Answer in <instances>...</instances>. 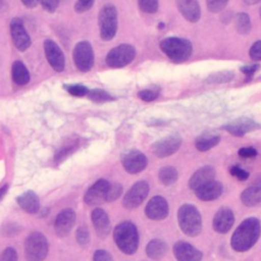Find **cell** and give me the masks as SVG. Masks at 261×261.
<instances>
[{"label": "cell", "mask_w": 261, "mask_h": 261, "mask_svg": "<svg viewBox=\"0 0 261 261\" xmlns=\"http://www.w3.org/2000/svg\"><path fill=\"white\" fill-rule=\"evenodd\" d=\"M76 242L82 247H87L90 242V232L87 226H80L75 232Z\"/></svg>", "instance_id": "d590c367"}, {"label": "cell", "mask_w": 261, "mask_h": 261, "mask_svg": "<svg viewBox=\"0 0 261 261\" xmlns=\"http://www.w3.org/2000/svg\"><path fill=\"white\" fill-rule=\"evenodd\" d=\"M43 46L46 58L51 67L56 71H62L65 66V58L60 47L50 39H46Z\"/></svg>", "instance_id": "9a60e30c"}, {"label": "cell", "mask_w": 261, "mask_h": 261, "mask_svg": "<svg viewBox=\"0 0 261 261\" xmlns=\"http://www.w3.org/2000/svg\"><path fill=\"white\" fill-rule=\"evenodd\" d=\"M66 92H68L70 95L75 97H83L88 95L89 89L83 85L80 84H70V85H64L63 86Z\"/></svg>", "instance_id": "836d02e7"}, {"label": "cell", "mask_w": 261, "mask_h": 261, "mask_svg": "<svg viewBox=\"0 0 261 261\" xmlns=\"http://www.w3.org/2000/svg\"><path fill=\"white\" fill-rule=\"evenodd\" d=\"M149 193V185L145 180L137 181L126 192L123 197L122 204L126 209H134L139 207L146 199Z\"/></svg>", "instance_id": "9c48e42d"}, {"label": "cell", "mask_w": 261, "mask_h": 261, "mask_svg": "<svg viewBox=\"0 0 261 261\" xmlns=\"http://www.w3.org/2000/svg\"><path fill=\"white\" fill-rule=\"evenodd\" d=\"M259 15H260V17H261V7H260V9H259Z\"/></svg>", "instance_id": "db71d44e"}, {"label": "cell", "mask_w": 261, "mask_h": 261, "mask_svg": "<svg viewBox=\"0 0 261 261\" xmlns=\"http://www.w3.org/2000/svg\"><path fill=\"white\" fill-rule=\"evenodd\" d=\"M59 1H60V0H38V2H40V4L42 5V7H43L46 11H48V12H50V13L54 12V11L57 9L58 4H59Z\"/></svg>", "instance_id": "bcb514c9"}, {"label": "cell", "mask_w": 261, "mask_h": 261, "mask_svg": "<svg viewBox=\"0 0 261 261\" xmlns=\"http://www.w3.org/2000/svg\"><path fill=\"white\" fill-rule=\"evenodd\" d=\"M234 28L240 35H248L252 30L250 16L245 12H239L234 15Z\"/></svg>", "instance_id": "f1b7e54d"}, {"label": "cell", "mask_w": 261, "mask_h": 261, "mask_svg": "<svg viewBox=\"0 0 261 261\" xmlns=\"http://www.w3.org/2000/svg\"><path fill=\"white\" fill-rule=\"evenodd\" d=\"M10 36L14 46L19 51H25L31 46V37L28 34L23 21L19 17H13L9 24Z\"/></svg>", "instance_id": "30bf717a"}, {"label": "cell", "mask_w": 261, "mask_h": 261, "mask_svg": "<svg viewBox=\"0 0 261 261\" xmlns=\"http://www.w3.org/2000/svg\"><path fill=\"white\" fill-rule=\"evenodd\" d=\"M0 261H17V253L13 248H6L1 256Z\"/></svg>", "instance_id": "ee69618b"}, {"label": "cell", "mask_w": 261, "mask_h": 261, "mask_svg": "<svg viewBox=\"0 0 261 261\" xmlns=\"http://www.w3.org/2000/svg\"><path fill=\"white\" fill-rule=\"evenodd\" d=\"M234 223V215L231 209L227 207L220 208L212 220L213 229L218 233H226Z\"/></svg>", "instance_id": "ac0fdd59"}, {"label": "cell", "mask_w": 261, "mask_h": 261, "mask_svg": "<svg viewBox=\"0 0 261 261\" xmlns=\"http://www.w3.org/2000/svg\"><path fill=\"white\" fill-rule=\"evenodd\" d=\"M167 244L160 239L151 240L146 246V254L150 259L160 260L167 253Z\"/></svg>", "instance_id": "4316f807"}, {"label": "cell", "mask_w": 261, "mask_h": 261, "mask_svg": "<svg viewBox=\"0 0 261 261\" xmlns=\"http://www.w3.org/2000/svg\"><path fill=\"white\" fill-rule=\"evenodd\" d=\"M75 222V213L72 209L62 210L55 218L54 221V230L56 234L60 238H63L69 233Z\"/></svg>", "instance_id": "d6986e66"}, {"label": "cell", "mask_w": 261, "mask_h": 261, "mask_svg": "<svg viewBox=\"0 0 261 261\" xmlns=\"http://www.w3.org/2000/svg\"><path fill=\"white\" fill-rule=\"evenodd\" d=\"M77 146H79V144H77L76 142H73V143H71V144H69V145H66L65 147H62V148L60 149V151H59V152L56 154V156H55L56 161H62L66 156H68L71 152H73L74 149H75Z\"/></svg>", "instance_id": "f35d334b"}, {"label": "cell", "mask_w": 261, "mask_h": 261, "mask_svg": "<svg viewBox=\"0 0 261 261\" xmlns=\"http://www.w3.org/2000/svg\"><path fill=\"white\" fill-rule=\"evenodd\" d=\"M249 55L253 60L261 61V40H258L252 44L249 50Z\"/></svg>", "instance_id": "b9f144b4"}, {"label": "cell", "mask_w": 261, "mask_h": 261, "mask_svg": "<svg viewBox=\"0 0 261 261\" xmlns=\"http://www.w3.org/2000/svg\"><path fill=\"white\" fill-rule=\"evenodd\" d=\"M234 77V73L231 70H221L218 72H214L208 75L205 80L207 84H224L232 81Z\"/></svg>", "instance_id": "4dcf8cb0"}, {"label": "cell", "mask_w": 261, "mask_h": 261, "mask_svg": "<svg viewBox=\"0 0 261 261\" xmlns=\"http://www.w3.org/2000/svg\"><path fill=\"white\" fill-rule=\"evenodd\" d=\"M88 97L96 102H107V101H111L113 98L104 90L101 89H93V90H89L88 93Z\"/></svg>", "instance_id": "d6a6232c"}, {"label": "cell", "mask_w": 261, "mask_h": 261, "mask_svg": "<svg viewBox=\"0 0 261 261\" xmlns=\"http://www.w3.org/2000/svg\"><path fill=\"white\" fill-rule=\"evenodd\" d=\"M159 94H160V88L158 86H153L151 88H147L139 91L138 97L145 102H151L157 99Z\"/></svg>", "instance_id": "1f68e13d"}, {"label": "cell", "mask_w": 261, "mask_h": 261, "mask_svg": "<svg viewBox=\"0 0 261 261\" xmlns=\"http://www.w3.org/2000/svg\"><path fill=\"white\" fill-rule=\"evenodd\" d=\"M177 221L181 231L188 237H197L202 230V217L192 204H184L178 208Z\"/></svg>", "instance_id": "277c9868"}, {"label": "cell", "mask_w": 261, "mask_h": 261, "mask_svg": "<svg viewBox=\"0 0 261 261\" xmlns=\"http://www.w3.org/2000/svg\"><path fill=\"white\" fill-rule=\"evenodd\" d=\"M22 3H23V5L25 6V7H28V8H34V7H36L37 6V4H38V0H20Z\"/></svg>", "instance_id": "681fc988"}, {"label": "cell", "mask_w": 261, "mask_h": 261, "mask_svg": "<svg viewBox=\"0 0 261 261\" xmlns=\"http://www.w3.org/2000/svg\"><path fill=\"white\" fill-rule=\"evenodd\" d=\"M180 145L181 138L178 135H170L156 141L152 145V151L157 157L165 158L177 152Z\"/></svg>", "instance_id": "8fae6325"}, {"label": "cell", "mask_w": 261, "mask_h": 261, "mask_svg": "<svg viewBox=\"0 0 261 261\" xmlns=\"http://www.w3.org/2000/svg\"><path fill=\"white\" fill-rule=\"evenodd\" d=\"M98 24L100 37L104 41H110L117 32V10L113 4H105L99 12Z\"/></svg>", "instance_id": "5b68a950"}, {"label": "cell", "mask_w": 261, "mask_h": 261, "mask_svg": "<svg viewBox=\"0 0 261 261\" xmlns=\"http://www.w3.org/2000/svg\"><path fill=\"white\" fill-rule=\"evenodd\" d=\"M73 62L76 68L83 72L89 71L94 64V51L88 41H81L73 48Z\"/></svg>", "instance_id": "ba28073f"}, {"label": "cell", "mask_w": 261, "mask_h": 261, "mask_svg": "<svg viewBox=\"0 0 261 261\" xmlns=\"http://www.w3.org/2000/svg\"><path fill=\"white\" fill-rule=\"evenodd\" d=\"M19 207L27 213L35 214L40 209V201L37 194L33 191H27L16 198Z\"/></svg>", "instance_id": "484cf974"}, {"label": "cell", "mask_w": 261, "mask_h": 261, "mask_svg": "<svg viewBox=\"0 0 261 261\" xmlns=\"http://www.w3.org/2000/svg\"><path fill=\"white\" fill-rule=\"evenodd\" d=\"M91 218L97 234L100 238H105L106 236H108V233L110 232L111 224L107 213L101 208H96L92 211Z\"/></svg>", "instance_id": "cb8c5ba5"}, {"label": "cell", "mask_w": 261, "mask_h": 261, "mask_svg": "<svg viewBox=\"0 0 261 261\" xmlns=\"http://www.w3.org/2000/svg\"><path fill=\"white\" fill-rule=\"evenodd\" d=\"M7 190H8V185H4V186H2V187L0 188V200L3 199V197H4V195L6 194Z\"/></svg>", "instance_id": "f907efd6"}, {"label": "cell", "mask_w": 261, "mask_h": 261, "mask_svg": "<svg viewBox=\"0 0 261 261\" xmlns=\"http://www.w3.org/2000/svg\"><path fill=\"white\" fill-rule=\"evenodd\" d=\"M95 0H77L74 4V10L77 13H83L90 10Z\"/></svg>", "instance_id": "60d3db41"}, {"label": "cell", "mask_w": 261, "mask_h": 261, "mask_svg": "<svg viewBox=\"0 0 261 261\" xmlns=\"http://www.w3.org/2000/svg\"><path fill=\"white\" fill-rule=\"evenodd\" d=\"M21 228L16 224V223H7L3 226V228L1 229L2 234L7 236V237H12L14 234H16Z\"/></svg>", "instance_id": "f6af8a7d"}, {"label": "cell", "mask_w": 261, "mask_h": 261, "mask_svg": "<svg viewBox=\"0 0 261 261\" xmlns=\"http://www.w3.org/2000/svg\"><path fill=\"white\" fill-rule=\"evenodd\" d=\"M158 178L164 186L173 185L178 178V172L173 166H164L158 172Z\"/></svg>", "instance_id": "f546056e"}, {"label": "cell", "mask_w": 261, "mask_h": 261, "mask_svg": "<svg viewBox=\"0 0 261 261\" xmlns=\"http://www.w3.org/2000/svg\"><path fill=\"white\" fill-rule=\"evenodd\" d=\"M215 168L211 165H205L197 169L192 176L190 177L189 180V187L195 191L202 187L203 185L213 180L215 178Z\"/></svg>", "instance_id": "7402d4cb"}, {"label": "cell", "mask_w": 261, "mask_h": 261, "mask_svg": "<svg viewBox=\"0 0 261 261\" xmlns=\"http://www.w3.org/2000/svg\"><path fill=\"white\" fill-rule=\"evenodd\" d=\"M93 261H113V259L106 250H97L93 255Z\"/></svg>", "instance_id": "c3c4849f"}, {"label": "cell", "mask_w": 261, "mask_h": 261, "mask_svg": "<svg viewBox=\"0 0 261 261\" xmlns=\"http://www.w3.org/2000/svg\"><path fill=\"white\" fill-rule=\"evenodd\" d=\"M243 1L248 5H255V4H258L261 0H243Z\"/></svg>", "instance_id": "816d5d0a"}, {"label": "cell", "mask_w": 261, "mask_h": 261, "mask_svg": "<svg viewBox=\"0 0 261 261\" xmlns=\"http://www.w3.org/2000/svg\"><path fill=\"white\" fill-rule=\"evenodd\" d=\"M241 201L247 207H256L261 205V176L257 177L252 186L242 192Z\"/></svg>", "instance_id": "603a6c76"}, {"label": "cell", "mask_w": 261, "mask_h": 261, "mask_svg": "<svg viewBox=\"0 0 261 261\" xmlns=\"http://www.w3.org/2000/svg\"><path fill=\"white\" fill-rule=\"evenodd\" d=\"M229 173H230L233 177L238 178L239 180H246V179H248L249 176H250V173H249L247 170H245V169H243L242 167H240L239 165H232V166L229 168Z\"/></svg>", "instance_id": "ab89813d"}, {"label": "cell", "mask_w": 261, "mask_h": 261, "mask_svg": "<svg viewBox=\"0 0 261 261\" xmlns=\"http://www.w3.org/2000/svg\"><path fill=\"white\" fill-rule=\"evenodd\" d=\"M110 182L104 178L98 179L86 192L84 200L88 205H99L107 201Z\"/></svg>", "instance_id": "4fadbf2b"}, {"label": "cell", "mask_w": 261, "mask_h": 261, "mask_svg": "<svg viewBox=\"0 0 261 261\" xmlns=\"http://www.w3.org/2000/svg\"><path fill=\"white\" fill-rule=\"evenodd\" d=\"M113 239L117 248L126 255H133L139 246V232L136 225L130 221H123L116 225Z\"/></svg>", "instance_id": "7a4b0ae2"}, {"label": "cell", "mask_w": 261, "mask_h": 261, "mask_svg": "<svg viewBox=\"0 0 261 261\" xmlns=\"http://www.w3.org/2000/svg\"><path fill=\"white\" fill-rule=\"evenodd\" d=\"M260 69V65L258 63H254V64H247V65H242L240 67V70L247 75L249 79L252 77L254 75V73Z\"/></svg>", "instance_id": "7dc6e473"}, {"label": "cell", "mask_w": 261, "mask_h": 261, "mask_svg": "<svg viewBox=\"0 0 261 261\" xmlns=\"http://www.w3.org/2000/svg\"><path fill=\"white\" fill-rule=\"evenodd\" d=\"M194 192H195V195L197 196V198L201 201H205V202L214 201L222 195L223 187H222L221 182L213 179V180L203 185L199 189L195 190Z\"/></svg>", "instance_id": "ffe728a7"}, {"label": "cell", "mask_w": 261, "mask_h": 261, "mask_svg": "<svg viewBox=\"0 0 261 261\" xmlns=\"http://www.w3.org/2000/svg\"><path fill=\"white\" fill-rule=\"evenodd\" d=\"M121 163L123 168L130 174L139 173L143 171L147 164L148 159L144 153L139 150H129L122 155Z\"/></svg>", "instance_id": "5bb4252c"}, {"label": "cell", "mask_w": 261, "mask_h": 261, "mask_svg": "<svg viewBox=\"0 0 261 261\" xmlns=\"http://www.w3.org/2000/svg\"><path fill=\"white\" fill-rule=\"evenodd\" d=\"M161 51L175 63L187 61L193 52V46L190 40L178 37H167L160 42Z\"/></svg>", "instance_id": "3957f363"}, {"label": "cell", "mask_w": 261, "mask_h": 261, "mask_svg": "<svg viewBox=\"0 0 261 261\" xmlns=\"http://www.w3.org/2000/svg\"><path fill=\"white\" fill-rule=\"evenodd\" d=\"M259 128H261V124L249 117H240L221 126V129L234 137H243L246 134L255 132Z\"/></svg>", "instance_id": "7c38bea8"}, {"label": "cell", "mask_w": 261, "mask_h": 261, "mask_svg": "<svg viewBox=\"0 0 261 261\" xmlns=\"http://www.w3.org/2000/svg\"><path fill=\"white\" fill-rule=\"evenodd\" d=\"M180 14L190 22H197L201 17V8L198 0H175Z\"/></svg>", "instance_id": "44dd1931"}, {"label": "cell", "mask_w": 261, "mask_h": 261, "mask_svg": "<svg viewBox=\"0 0 261 261\" xmlns=\"http://www.w3.org/2000/svg\"><path fill=\"white\" fill-rule=\"evenodd\" d=\"M11 76L18 86H24L30 82V72L20 60H15L11 66Z\"/></svg>", "instance_id": "83f0119b"}, {"label": "cell", "mask_w": 261, "mask_h": 261, "mask_svg": "<svg viewBox=\"0 0 261 261\" xmlns=\"http://www.w3.org/2000/svg\"><path fill=\"white\" fill-rule=\"evenodd\" d=\"M220 142V136L211 130H205L195 139V147L200 152H206L217 146Z\"/></svg>", "instance_id": "d4e9b609"}, {"label": "cell", "mask_w": 261, "mask_h": 261, "mask_svg": "<svg viewBox=\"0 0 261 261\" xmlns=\"http://www.w3.org/2000/svg\"><path fill=\"white\" fill-rule=\"evenodd\" d=\"M228 0H206L207 8L212 13H218L222 11L227 5Z\"/></svg>", "instance_id": "8d00e7d4"}, {"label": "cell", "mask_w": 261, "mask_h": 261, "mask_svg": "<svg viewBox=\"0 0 261 261\" xmlns=\"http://www.w3.org/2000/svg\"><path fill=\"white\" fill-rule=\"evenodd\" d=\"M136 56V49L130 44H120L112 48L106 55V64L112 68H120L129 64Z\"/></svg>", "instance_id": "52a82bcc"}, {"label": "cell", "mask_w": 261, "mask_h": 261, "mask_svg": "<svg viewBox=\"0 0 261 261\" xmlns=\"http://www.w3.org/2000/svg\"><path fill=\"white\" fill-rule=\"evenodd\" d=\"M173 254L177 261H201L203 253L185 241H178L173 245Z\"/></svg>", "instance_id": "e0dca14e"}, {"label": "cell", "mask_w": 261, "mask_h": 261, "mask_svg": "<svg viewBox=\"0 0 261 261\" xmlns=\"http://www.w3.org/2000/svg\"><path fill=\"white\" fill-rule=\"evenodd\" d=\"M48 241L39 232H32L24 243V257L27 261H44L48 254Z\"/></svg>", "instance_id": "8992f818"}, {"label": "cell", "mask_w": 261, "mask_h": 261, "mask_svg": "<svg viewBox=\"0 0 261 261\" xmlns=\"http://www.w3.org/2000/svg\"><path fill=\"white\" fill-rule=\"evenodd\" d=\"M139 7L145 13H155L158 10V0H138Z\"/></svg>", "instance_id": "e575fe53"}, {"label": "cell", "mask_w": 261, "mask_h": 261, "mask_svg": "<svg viewBox=\"0 0 261 261\" xmlns=\"http://www.w3.org/2000/svg\"><path fill=\"white\" fill-rule=\"evenodd\" d=\"M60 1H61V0H60ZM62 1H65V0H62Z\"/></svg>", "instance_id": "11a10c76"}, {"label": "cell", "mask_w": 261, "mask_h": 261, "mask_svg": "<svg viewBox=\"0 0 261 261\" xmlns=\"http://www.w3.org/2000/svg\"><path fill=\"white\" fill-rule=\"evenodd\" d=\"M5 8V2L4 0H0V11Z\"/></svg>", "instance_id": "f5cc1de1"}, {"label": "cell", "mask_w": 261, "mask_h": 261, "mask_svg": "<svg viewBox=\"0 0 261 261\" xmlns=\"http://www.w3.org/2000/svg\"><path fill=\"white\" fill-rule=\"evenodd\" d=\"M238 154L242 158H255L258 155L257 150L254 147H242L239 149Z\"/></svg>", "instance_id": "7bdbcfd3"}, {"label": "cell", "mask_w": 261, "mask_h": 261, "mask_svg": "<svg viewBox=\"0 0 261 261\" xmlns=\"http://www.w3.org/2000/svg\"><path fill=\"white\" fill-rule=\"evenodd\" d=\"M169 207L162 196H154L145 207V214L151 220H162L167 217Z\"/></svg>", "instance_id": "2e32d148"}, {"label": "cell", "mask_w": 261, "mask_h": 261, "mask_svg": "<svg viewBox=\"0 0 261 261\" xmlns=\"http://www.w3.org/2000/svg\"><path fill=\"white\" fill-rule=\"evenodd\" d=\"M122 193V186L118 182L110 184L109 191H108V196H107V202H111L116 200Z\"/></svg>", "instance_id": "74e56055"}, {"label": "cell", "mask_w": 261, "mask_h": 261, "mask_svg": "<svg viewBox=\"0 0 261 261\" xmlns=\"http://www.w3.org/2000/svg\"><path fill=\"white\" fill-rule=\"evenodd\" d=\"M261 234V222L257 217L244 219L233 231L230 246L236 252L249 251L259 240Z\"/></svg>", "instance_id": "6da1fadb"}]
</instances>
